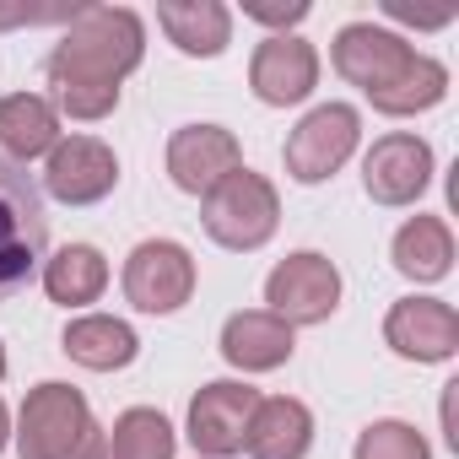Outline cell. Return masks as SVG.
<instances>
[{
    "label": "cell",
    "mask_w": 459,
    "mask_h": 459,
    "mask_svg": "<svg viewBox=\"0 0 459 459\" xmlns=\"http://www.w3.org/2000/svg\"><path fill=\"white\" fill-rule=\"evenodd\" d=\"M314 82H319V55H314V44L281 33V39H265V44L255 49L249 87H255L260 103H271V108L303 103V98L314 92Z\"/></svg>",
    "instance_id": "obj_14"
},
{
    "label": "cell",
    "mask_w": 459,
    "mask_h": 459,
    "mask_svg": "<svg viewBox=\"0 0 459 459\" xmlns=\"http://www.w3.org/2000/svg\"><path fill=\"white\" fill-rule=\"evenodd\" d=\"M119 184V157L98 141V135H71L55 141L49 168H44V189L65 205H92Z\"/></svg>",
    "instance_id": "obj_10"
},
{
    "label": "cell",
    "mask_w": 459,
    "mask_h": 459,
    "mask_svg": "<svg viewBox=\"0 0 459 459\" xmlns=\"http://www.w3.org/2000/svg\"><path fill=\"white\" fill-rule=\"evenodd\" d=\"M238 168H244V152L233 130H221V125H184L168 141V173L184 195H205Z\"/></svg>",
    "instance_id": "obj_11"
},
{
    "label": "cell",
    "mask_w": 459,
    "mask_h": 459,
    "mask_svg": "<svg viewBox=\"0 0 459 459\" xmlns=\"http://www.w3.org/2000/svg\"><path fill=\"white\" fill-rule=\"evenodd\" d=\"M384 341L411 362H443L459 346V314L437 298H405L384 319Z\"/></svg>",
    "instance_id": "obj_13"
},
{
    "label": "cell",
    "mask_w": 459,
    "mask_h": 459,
    "mask_svg": "<svg viewBox=\"0 0 459 459\" xmlns=\"http://www.w3.org/2000/svg\"><path fill=\"white\" fill-rule=\"evenodd\" d=\"M260 411V389L249 384H233V378H221V384H205L189 405V443L211 459H227V454H238L244 437H249V421Z\"/></svg>",
    "instance_id": "obj_9"
},
{
    "label": "cell",
    "mask_w": 459,
    "mask_h": 459,
    "mask_svg": "<svg viewBox=\"0 0 459 459\" xmlns=\"http://www.w3.org/2000/svg\"><path fill=\"white\" fill-rule=\"evenodd\" d=\"M335 71L351 87H362L378 114H416V108L443 103L448 92V71L437 60L416 55L405 39L373 22H351L335 33Z\"/></svg>",
    "instance_id": "obj_2"
},
{
    "label": "cell",
    "mask_w": 459,
    "mask_h": 459,
    "mask_svg": "<svg viewBox=\"0 0 459 459\" xmlns=\"http://www.w3.org/2000/svg\"><path fill=\"white\" fill-rule=\"evenodd\" d=\"M357 135H362L357 108H346V103H325V108H314V114L287 135V173H292L298 184H319V178H330V173L357 152Z\"/></svg>",
    "instance_id": "obj_7"
},
{
    "label": "cell",
    "mask_w": 459,
    "mask_h": 459,
    "mask_svg": "<svg viewBox=\"0 0 459 459\" xmlns=\"http://www.w3.org/2000/svg\"><path fill=\"white\" fill-rule=\"evenodd\" d=\"M427 178H432V146L405 130L373 141V152L362 162V184L378 205H411L427 189Z\"/></svg>",
    "instance_id": "obj_12"
},
{
    "label": "cell",
    "mask_w": 459,
    "mask_h": 459,
    "mask_svg": "<svg viewBox=\"0 0 459 459\" xmlns=\"http://www.w3.org/2000/svg\"><path fill=\"white\" fill-rule=\"evenodd\" d=\"M357 459H432L427 454V437L405 421H373L362 437H357Z\"/></svg>",
    "instance_id": "obj_23"
},
{
    "label": "cell",
    "mask_w": 459,
    "mask_h": 459,
    "mask_svg": "<svg viewBox=\"0 0 459 459\" xmlns=\"http://www.w3.org/2000/svg\"><path fill=\"white\" fill-rule=\"evenodd\" d=\"M189 292H195V260H189V249H178L168 238H152V244H141L125 260V298L141 314H173V308L189 303Z\"/></svg>",
    "instance_id": "obj_8"
},
{
    "label": "cell",
    "mask_w": 459,
    "mask_h": 459,
    "mask_svg": "<svg viewBox=\"0 0 459 459\" xmlns=\"http://www.w3.org/2000/svg\"><path fill=\"white\" fill-rule=\"evenodd\" d=\"M389 17H400V22H421V28H443L454 12L443 6V12H416V6H405V0H389Z\"/></svg>",
    "instance_id": "obj_24"
},
{
    "label": "cell",
    "mask_w": 459,
    "mask_h": 459,
    "mask_svg": "<svg viewBox=\"0 0 459 459\" xmlns=\"http://www.w3.org/2000/svg\"><path fill=\"white\" fill-rule=\"evenodd\" d=\"M265 303H271L265 314H276L281 325H319L341 303V271L325 255H292L271 271Z\"/></svg>",
    "instance_id": "obj_6"
},
{
    "label": "cell",
    "mask_w": 459,
    "mask_h": 459,
    "mask_svg": "<svg viewBox=\"0 0 459 459\" xmlns=\"http://www.w3.org/2000/svg\"><path fill=\"white\" fill-rule=\"evenodd\" d=\"M44 287L55 303L65 308H82V303H98V292L108 287V265L92 244H65L49 265H44Z\"/></svg>",
    "instance_id": "obj_21"
},
{
    "label": "cell",
    "mask_w": 459,
    "mask_h": 459,
    "mask_svg": "<svg viewBox=\"0 0 459 459\" xmlns=\"http://www.w3.org/2000/svg\"><path fill=\"white\" fill-rule=\"evenodd\" d=\"M200 216H205V233H211L221 249L249 255V249L271 244L276 221H281V200H276L271 178H260V173L238 168V173H227L216 189H205Z\"/></svg>",
    "instance_id": "obj_5"
},
{
    "label": "cell",
    "mask_w": 459,
    "mask_h": 459,
    "mask_svg": "<svg viewBox=\"0 0 459 459\" xmlns=\"http://www.w3.org/2000/svg\"><path fill=\"white\" fill-rule=\"evenodd\" d=\"M141 351L135 330L125 319H108V314H87V319H71L65 325V357L92 368V373H114V368H130Z\"/></svg>",
    "instance_id": "obj_18"
},
{
    "label": "cell",
    "mask_w": 459,
    "mask_h": 459,
    "mask_svg": "<svg viewBox=\"0 0 459 459\" xmlns=\"http://www.w3.org/2000/svg\"><path fill=\"white\" fill-rule=\"evenodd\" d=\"M44 249H49L44 189L22 162L0 157V308L33 281Z\"/></svg>",
    "instance_id": "obj_3"
},
{
    "label": "cell",
    "mask_w": 459,
    "mask_h": 459,
    "mask_svg": "<svg viewBox=\"0 0 459 459\" xmlns=\"http://www.w3.org/2000/svg\"><path fill=\"white\" fill-rule=\"evenodd\" d=\"M157 22L184 55H221L233 39V17L216 0H173V6H157Z\"/></svg>",
    "instance_id": "obj_19"
},
{
    "label": "cell",
    "mask_w": 459,
    "mask_h": 459,
    "mask_svg": "<svg viewBox=\"0 0 459 459\" xmlns=\"http://www.w3.org/2000/svg\"><path fill=\"white\" fill-rule=\"evenodd\" d=\"M17 454L22 459H103V427L92 421V405L71 384H39L22 400V427H17Z\"/></svg>",
    "instance_id": "obj_4"
},
{
    "label": "cell",
    "mask_w": 459,
    "mask_h": 459,
    "mask_svg": "<svg viewBox=\"0 0 459 459\" xmlns=\"http://www.w3.org/2000/svg\"><path fill=\"white\" fill-rule=\"evenodd\" d=\"M60 141V114L49 98L39 92H12L0 98V146H6L12 162H28L39 152H55Z\"/></svg>",
    "instance_id": "obj_17"
},
{
    "label": "cell",
    "mask_w": 459,
    "mask_h": 459,
    "mask_svg": "<svg viewBox=\"0 0 459 459\" xmlns=\"http://www.w3.org/2000/svg\"><path fill=\"white\" fill-rule=\"evenodd\" d=\"M0 448H6V405H0Z\"/></svg>",
    "instance_id": "obj_26"
},
{
    "label": "cell",
    "mask_w": 459,
    "mask_h": 459,
    "mask_svg": "<svg viewBox=\"0 0 459 459\" xmlns=\"http://www.w3.org/2000/svg\"><path fill=\"white\" fill-rule=\"evenodd\" d=\"M308 443H314V416H308L303 400H287V394L260 400V411L249 421V437H244V448L255 459H303Z\"/></svg>",
    "instance_id": "obj_16"
},
{
    "label": "cell",
    "mask_w": 459,
    "mask_h": 459,
    "mask_svg": "<svg viewBox=\"0 0 459 459\" xmlns=\"http://www.w3.org/2000/svg\"><path fill=\"white\" fill-rule=\"evenodd\" d=\"M103 459H173V427L162 411L135 405L114 421V443Z\"/></svg>",
    "instance_id": "obj_22"
},
{
    "label": "cell",
    "mask_w": 459,
    "mask_h": 459,
    "mask_svg": "<svg viewBox=\"0 0 459 459\" xmlns=\"http://www.w3.org/2000/svg\"><path fill=\"white\" fill-rule=\"evenodd\" d=\"M221 357L244 373H271L292 357V325H281L276 314H260V308L233 314L221 330Z\"/></svg>",
    "instance_id": "obj_15"
},
{
    "label": "cell",
    "mask_w": 459,
    "mask_h": 459,
    "mask_svg": "<svg viewBox=\"0 0 459 459\" xmlns=\"http://www.w3.org/2000/svg\"><path fill=\"white\" fill-rule=\"evenodd\" d=\"M249 17H260V22H303L308 6L303 0H292V6H249Z\"/></svg>",
    "instance_id": "obj_25"
},
{
    "label": "cell",
    "mask_w": 459,
    "mask_h": 459,
    "mask_svg": "<svg viewBox=\"0 0 459 459\" xmlns=\"http://www.w3.org/2000/svg\"><path fill=\"white\" fill-rule=\"evenodd\" d=\"M0 378H6V351H0Z\"/></svg>",
    "instance_id": "obj_27"
},
{
    "label": "cell",
    "mask_w": 459,
    "mask_h": 459,
    "mask_svg": "<svg viewBox=\"0 0 459 459\" xmlns=\"http://www.w3.org/2000/svg\"><path fill=\"white\" fill-rule=\"evenodd\" d=\"M146 28L125 6H82L71 17V33L49 55V87L55 103L71 119H103L119 103V82L141 65Z\"/></svg>",
    "instance_id": "obj_1"
},
{
    "label": "cell",
    "mask_w": 459,
    "mask_h": 459,
    "mask_svg": "<svg viewBox=\"0 0 459 459\" xmlns=\"http://www.w3.org/2000/svg\"><path fill=\"white\" fill-rule=\"evenodd\" d=\"M454 265V238L437 216H416L394 233V271L411 281H443Z\"/></svg>",
    "instance_id": "obj_20"
}]
</instances>
